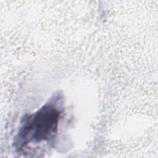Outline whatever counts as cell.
<instances>
[{
  "mask_svg": "<svg viewBox=\"0 0 158 158\" xmlns=\"http://www.w3.org/2000/svg\"><path fill=\"white\" fill-rule=\"evenodd\" d=\"M62 101L61 96L56 94L36 112L24 116L14 139L17 149L21 151L29 144L52 141L63 111Z\"/></svg>",
  "mask_w": 158,
  "mask_h": 158,
  "instance_id": "cell-1",
  "label": "cell"
}]
</instances>
